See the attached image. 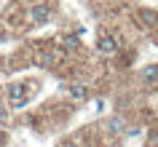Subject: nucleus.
<instances>
[{"label": "nucleus", "instance_id": "f257e3e1", "mask_svg": "<svg viewBox=\"0 0 158 147\" xmlns=\"http://www.w3.org/2000/svg\"><path fill=\"white\" fill-rule=\"evenodd\" d=\"M8 102L14 110H22L27 104V86L24 83H11L8 86Z\"/></svg>", "mask_w": 158, "mask_h": 147}, {"label": "nucleus", "instance_id": "f03ea898", "mask_svg": "<svg viewBox=\"0 0 158 147\" xmlns=\"http://www.w3.org/2000/svg\"><path fill=\"white\" fill-rule=\"evenodd\" d=\"M48 14H51V11L46 8V6H32V8H30V22H35V24H43V22L48 19Z\"/></svg>", "mask_w": 158, "mask_h": 147}, {"label": "nucleus", "instance_id": "7ed1b4c3", "mask_svg": "<svg viewBox=\"0 0 158 147\" xmlns=\"http://www.w3.org/2000/svg\"><path fill=\"white\" fill-rule=\"evenodd\" d=\"M118 48V43L110 38V35H105V38H99V51L102 54H113V51Z\"/></svg>", "mask_w": 158, "mask_h": 147}, {"label": "nucleus", "instance_id": "20e7f679", "mask_svg": "<svg viewBox=\"0 0 158 147\" xmlns=\"http://www.w3.org/2000/svg\"><path fill=\"white\" fill-rule=\"evenodd\" d=\"M86 94H89V91H86V86H81V83L70 86V96H73L75 102H83V99H86Z\"/></svg>", "mask_w": 158, "mask_h": 147}, {"label": "nucleus", "instance_id": "39448f33", "mask_svg": "<svg viewBox=\"0 0 158 147\" xmlns=\"http://www.w3.org/2000/svg\"><path fill=\"white\" fill-rule=\"evenodd\" d=\"M142 80H145V83H153V80H158V64H150V67H145V70H142Z\"/></svg>", "mask_w": 158, "mask_h": 147}, {"label": "nucleus", "instance_id": "423d86ee", "mask_svg": "<svg viewBox=\"0 0 158 147\" xmlns=\"http://www.w3.org/2000/svg\"><path fill=\"white\" fill-rule=\"evenodd\" d=\"M59 59H64V51H62V48H54L48 56H46V64H56Z\"/></svg>", "mask_w": 158, "mask_h": 147}, {"label": "nucleus", "instance_id": "0eeeda50", "mask_svg": "<svg viewBox=\"0 0 158 147\" xmlns=\"http://www.w3.org/2000/svg\"><path fill=\"white\" fill-rule=\"evenodd\" d=\"M107 129L113 131V134H118V131H123V118H113V120L107 123Z\"/></svg>", "mask_w": 158, "mask_h": 147}, {"label": "nucleus", "instance_id": "6e6552de", "mask_svg": "<svg viewBox=\"0 0 158 147\" xmlns=\"http://www.w3.org/2000/svg\"><path fill=\"white\" fill-rule=\"evenodd\" d=\"M75 46H78V38H70V35L62 38V51H70V48H75Z\"/></svg>", "mask_w": 158, "mask_h": 147}, {"label": "nucleus", "instance_id": "1a4fd4ad", "mask_svg": "<svg viewBox=\"0 0 158 147\" xmlns=\"http://www.w3.org/2000/svg\"><path fill=\"white\" fill-rule=\"evenodd\" d=\"M0 118H6V110H0Z\"/></svg>", "mask_w": 158, "mask_h": 147}, {"label": "nucleus", "instance_id": "9d476101", "mask_svg": "<svg viewBox=\"0 0 158 147\" xmlns=\"http://www.w3.org/2000/svg\"><path fill=\"white\" fill-rule=\"evenodd\" d=\"M105 147H118V145H105Z\"/></svg>", "mask_w": 158, "mask_h": 147}, {"label": "nucleus", "instance_id": "9b49d317", "mask_svg": "<svg viewBox=\"0 0 158 147\" xmlns=\"http://www.w3.org/2000/svg\"><path fill=\"white\" fill-rule=\"evenodd\" d=\"M3 139H6V137H3V134H0V142H3Z\"/></svg>", "mask_w": 158, "mask_h": 147}]
</instances>
